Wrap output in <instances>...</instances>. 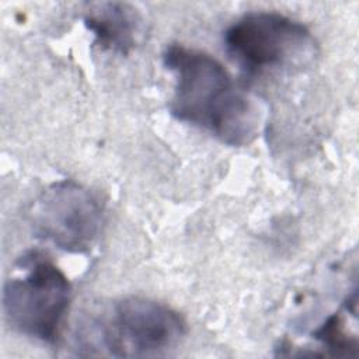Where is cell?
Instances as JSON below:
<instances>
[{
  "label": "cell",
  "instance_id": "7a4b0ae2",
  "mask_svg": "<svg viewBox=\"0 0 359 359\" xmlns=\"http://www.w3.org/2000/svg\"><path fill=\"white\" fill-rule=\"evenodd\" d=\"M72 299L65 272L39 252L20 261V273L4 283L3 311L20 334L42 342H56Z\"/></svg>",
  "mask_w": 359,
  "mask_h": 359
},
{
  "label": "cell",
  "instance_id": "8992f818",
  "mask_svg": "<svg viewBox=\"0 0 359 359\" xmlns=\"http://www.w3.org/2000/svg\"><path fill=\"white\" fill-rule=\"evenodd\" d=\"M84 25L93 32L100 48L125 55L136 43L140 17L128 3L101 1L88 6L84 13Z\"/></svg>",
  "mask_w": 359,
  "mask_h": 359
},
{
  "label": "cell",
  "instance_id": "5b68a950",
  "mask_svg": "<svg viewBox=\"0 0 359 359\" xmlns=\"http://www.w3.org/2000/svg\"><path fill=\"white\" fill-rule=\"evenodd\" d=\"M102 220L104 203L100 196L73 180L50 184L29 209L34 234L73 254L91 250Z\"/></svg>",
  "mask_w": 359,
  "mask_h": 359
},
{
  "label": "cell",
  "instance_id": "3957f363",
  "mask_svg": "<svg viewBox=\"0 0 359 359\" xmlns=\"http://www.w3.org/2000/svg\"><path fill=\"white\" fill-rule=\"evenodd\" d=\"M187 324L178 311L144 297L115 303L104 320L83 330L86 348H102L111 356H153L174 348L185 335Z\"/></svg>",
  "mask_w": 359,
  "mask_h": 359
},
{
  "label": "cell",
  "instance_id": "6da1fadb",
  "mask_svg": "<svg viewBox=\"0 0 359 359\" xmlns=\"http://www.w3.org/2000/svg\"><path fill=\"white\" fill-rule=\"evenodd\" d=\"M163 62L175 81L170 101L172 116L234 147L247 146L258 136L262 125L259 105L236 86L216 57L172 43L165 48Z\"/></svg>",
  "mask_w": 359,
  "mask_h": 359
},
{
  "label": "cell",
  "instance_id": "52a82bcc",
  "mask_svg": "<svg viewBox=\"0 0 359 359\" xmlns=\"http://www.w3.org/2000/svg\"><path fill=\"white\" fill-rule=\"evenodd\" d=\"M314 337L324 342L330 349L342 355H349V349L356 348V338L349 337L342 325L339 316H331L316 332Z\"/></svg>",
  "mask_w": 359,
  "mask_h": 359
},
{
  "label": "cell",
  "instance_id": "277c9868",
  "mask_svg": "<svg viewBox=\"0 0 359 359\" xmlns=\"http://www.w3.org/2000/svg\"><path fill=\"white\" fill-rule=\"evenodd\" d=\"M229 56L248 74L292 67L314 56L316 42L306 25L276 11H251L224 32Z\"/></svg>",
  "mask_w": 359,
  "mask_h": 359
}]
</instances>
